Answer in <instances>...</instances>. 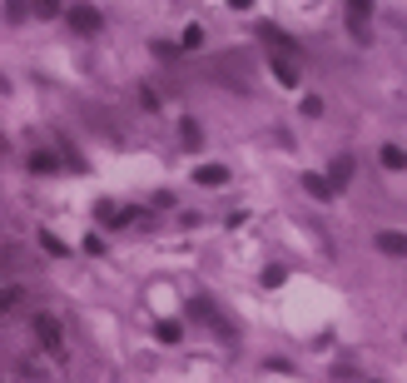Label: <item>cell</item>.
I'll return each instance as SVG.
<instances>
[{"label": "cell", "mask_w": 407, "mask_h": 383, "mask_svg": "<svg viewBox=\"0 0 407 383\" xmlns=\"http://www.w3.org/2000/svg\"><path fill=\"white\" fill-rule=\"evenodd\" d=\"M343 20L358 45H373V0H343Z\"/></svg>", "instance_id": "6da1fadb"}, {"label": "cell", "mask_w": 407, "mask_h": 383, "mask_svg": "<svg viewBox=\"0 0 407 383\" xmlns=\"http://www.w3.org/2000/svg\"><path fill=\"white\" fill-rule=\"evenodd\" d=\"M30 328H35V339L45 344V354L65 358V334H60V318H55V314H35V318H30Z\"/></svg>", "instance_id": "7a4b0ae2"}, {"label": "cell", "mask_w": 407, "mask_h": 383, "mask_svg": "<svg viewBox=\"0 0 407 383\" xmlns=\"http://www.w3.org/2000/svg\"><path fill=\"white\" fill-rule=\"evenodd\" d=\"M70 30H80V35H99V30H104V15H99L95 6H70Z\"/></svg>", "instance_id": "3957f363"}, {"label": "cell", "mask_w": 407, "mask_h": 383, "mask_svg": "<svg viewBox=\"0 0 407 383\" xmlns=\"http://www.w3.org/2000/svg\"><path fill=\"white\" fill-rule=\"evenodd\" d=\"M273 75H278V85H288V90H298V65H294V55H273Z\"/></svg>", "instance_id": "277c9868"}, {"label": "cell", "mask_w": 407, "mask_h": 383, "mask_svg": "<svg viewBox=\"0 0 407 383\" xmlns=\"http://www.w3.org/2000/svg\"><path fill=\"white\" fill-rule=\"evenodd\" d=\"M378 249L392 254V259H407V234H402V229H382V234H378Z\"/></svg>", "instance_id": "5b68a950"}, {"label": "cell", "mask_w": 407, "mask_h": 383, "mask_svg": "<svg viewBox=\"0 0 407 383\" xmlns=\"http://www.w3.org/2000/svg\"><path fill=\"white\" fill-rule=\"evenodd\" d=\"M303 189H308L313 199H323V204H333V194H338V184L323 180V175H303Z\"/></svg>", "instance_id": "8992f818"}, {"label": "cell", "mask_w": 407, "mask_h": 383, "mask_svg": "<svg viewBox=\"0 0 407 383\" xmlns=\"http://www.w3.org/2000/svg\"><path fill=\"white\" fill-rule=\"evenodd\" d=\"M194 180H199L204 189H219V184H228V170H223V164H199Z\"/></svg>", "instance_id": "52a82bcc"}, {"label": "cell", "mask_w": 407, "mask_h": 383, "mask_svg": "<svg viewBox=\"0 0 407 383\" xmlns=\"http://www.w3.org/2000/svg\"><path fill=\"white\" fill-rule=\"evenodd\" d=\"M328 180H333V184H338V189H343V184H347V180H353V159H347V154H338V159H333V164H328Z\"/></svg>", "instance_id": "ba28073f"}, {"label": "cell", "mask_w": 407, "mask_h": 383, "mask_svg": "<svg viewBox=\"0 0 407 383\" xmlns=\"http://www.w3.org/2000/svg\"><path fill=\"white\" fill-rule=\"evenodd\" d=\"M154 339H159V344H179V339H184V328L174 323V318H159V323H154Z\"/></svg>", "instance_id": "9c48e42d"}, {"label": "cell", "mask_w": 407, "mask_h": 383, "mask_svg": "<svg viewBox=\"0 0 407 383\" xmlns=\"http://www.w3.org/2000/svg\"><path fill=\"white\" fill-rule=\"evenodd\" d=\"M258 40H268V45L283 50V55H294V40H288L283 30H273V25H258Z\"/></svg>", "instance_id": "30bf717a"}, {"label": "cell", "mask_w": 407, "mask_h": 383, "mask_svg": "<svg viewBox=\"0 0 407 383\" xmlns=\"http://www.w3.org/2000/svg\"><path fill=\"white\" fill-rule=\"evenodd\" d=\"M378 159H382V170H407V154H402L397 145H382V154H378Z\"/></svg>", "instance_id": "8fae6325"}, {"label": "cell", "mask_w": 407, "mask_h": 383, "mask_svg": "<svg viewBox=\"0 0 407 383\" xmlns=\"http://www.w3.org/2000/svg\"><path fill=\"white\" fill-rule=\"evenodd\" d=\"M40 249H45V254H55V259H60V254H70V249H65V239H55L50 229H40Z\"/></svg>", "instance_id": "7c38bea8"}, {"label": "cell", "mask_w": 407, "mask_h": 383, "mask_svg": "<svg viewBox=\"0 0 407 383\" xmlns=\"http://www.w3.org/2000/svg\"><path fill=\"white\" fill-rule=\"evenodd\" d=\"M179 45H184V50H199V45H204V25H184Z\"/></svg>", "instance_id": "4fadbf2b"}, {"label": "cell", "mask_w": 407, "mask_h": 383, "mask_svg": "<svg viewBox=\"0 0 407 383\" xmlns=\"http://www.w3.org/2000/svg\"><path fill=\"white\" fill-rule=\"evenodd\" d=\"M179 140H184L189 149H199V145H204V135H199V125H194V120H184V125H179Z\"/></svg>", "instance_id": "5bb4252c"}, {"label": "cell", "mask_w": 407, "mask_h": 383, "mask_svg": "<svg viewBox=\"0 0 407 383\" xmlns=\"http://www.w3.org/2000/svg\"><path fill=\"white\" fill-rule=\"evenodd\" d=\"M35 15L40 20H55V15H60V0H35Z\"/></svg>", "instance_id": "9a60e30c"}, {"label": "cell", "mask_w": 407, "mask_h": 383, "mask_svg": "<svg viewBox=\"0 0 407 383\" xmlns=\"http://www.w3.org/2000/svg\"><path fill=\"white\" fill-rule=\"evenodd\" d=\"M30 170H35V175H50V170H55V154H30Z\"/></svg>", "instance_id": "2e32d148"}, {"label": "cell", "mask_w": 407, "mask_h": 383, "mask_svg": "<svg viewBox=\"0 0 407 383\" xmlns=\"http://www.w3.org/2000/svg\"><path fill=\"white\" fill-rule=\"evenodd\" d=\"M283 279H288V274H283V269H278V264H268V269H263V289H278V284H283Z\"/></svg>", "instance_id": "e0dca14e"}, {"label": "cell", "mask_w": 407, "mask_h": 383, "mask_svg": "<svg viewBox=\"0 0 407 383\" xmlns=\"http://www.w3.org/2000/svg\"><path fill=\"white\" fill-rule=\"evenodd\" d=\"M298 109H303V120H308V115H318V109H323V100H318V95H303Z\"/></svg>", "instance_id": "ac0fdd59"}, {"label": "cell", "mask_w": 407, "mask_h": 383, "mask_svg": "<svg viewBox=\"0 0 407 383\" xmlns=\"http://www.w3.org/2000/svg\"><path fill=\"white\" fill-rule=\"evenodd\" d=\"M228 6H234V11H249V6H254V0H228Z\"/></svg>", "instance_id": "d6986e66"}]
</instances>
